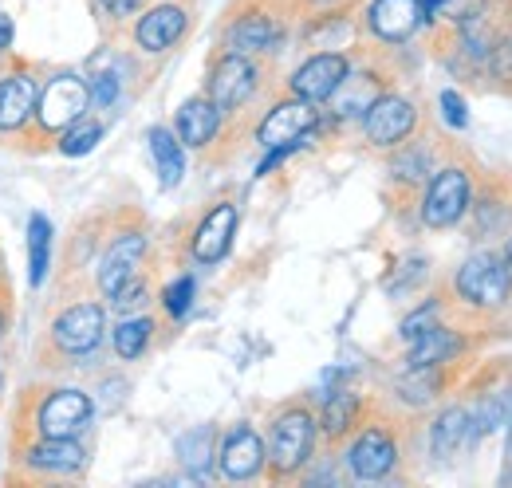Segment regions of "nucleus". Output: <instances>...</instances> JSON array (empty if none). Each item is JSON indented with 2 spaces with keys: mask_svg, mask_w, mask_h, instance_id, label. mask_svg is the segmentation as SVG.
<instances>
[{
  "mask_svg": "<svg viewBox=\"0 0 512 488\" xmlns=\"http://www.w3.org/2000/svg\"><path fill=\"white\" fill-rule=\"evenodd\" d=\"M316 441H320V414L308 402H288L268 418V481H296L308 473L316 461Z\"/></svg>",
  "mask_w": 512,
  "mask_h": 488,
  "instance_id": "nucleus-1",
  "label": "nucleus"
},
{
  "mask_svg": "<svg viewBox=\"0 0 512 488\" xmlns=\"http://www.w3.org/2000/svg\"><path fill=\"white\" fill-rule=\"evenodd\" d=\"M449 296L469 315H481V319L501 315L512 304V272L505 268L501 252L497 248L469 252L449 276Z\"/></svg>",
  "mask_w": 512,
  "mask_h": 488,
  "instance_id": "nucleus-2",
  "label": "nucleus"
},
{
  "mask_svg": "<svg viewBox=\"0 0 512 488\" xmlns=\"http://www.w3.org/2000/svg\"><path fill=\"white\" fill-rule=\"evenodd\" d=\"M473 193H477V174L473 166L465 162H446L430 174V182L422 185L418 193V221L434 233L453 229L469 217V205H473Z\"/></svg>",
  "mask_w": 512,
  "mask_h": 488,
  "instance_id": "nucleus-3",
  "label": "nucleus"
},
{
  "mask_svg": "<svg viewBox=\"0 0 512 488\" xmlns=\"http://www.w3.org/2000/svg\"><path fill=\"white\" fill-rule=\"evenodd\" d=\"M398 461H402V437H398V426L386 418H367L347 437L343 469L359 485H375V481L394 477Z\"/></svg>",
  "mask_w": 512,
  "mask_h": 488,
  "instance_id": "nucleus-4",
  "label": "nucleus"
},
{
  "mask_svg": "<svg viewBox=\"0 0 512 488\" xmlns=\"http://www.w3.org/2000/svg\"><path fill=\"white\" fill-rule=\"evenodd\" d=\"M284 12H292V8H284ZM284 12L264 4V0H249L245 8L229 12V24L221 32V52H241V56H272V52H280V44L288 40Z\"/></svg>",
  "mask_w": 512,
  "mask_h": 488,
  "instance_id": "nucleus-5",
  "label": "nucleus"
},
{
  "mask_svg": "<svg viewBox=\"0 0 512 488\" xmlns=\"http://www.w3.org/2000/svg\"><path fill=\"white\" fill-rule=\"evenodd\" d=\"M264 91V67L256 63V56H241V52H221L209 63L205 75V95L217 103V111L225 119L241 115L245 107H253L256 95Z\"/></svg>",
  "mask_w": 512,
  "mask_h": 488,
  "instance_id": "nucleus-6",
  "label": "nucleus"
},
{
  "mask_svg": "<svg viewBox=\"0 0 512 488\" xmlns=\"http://www.w3.org/2000/svg\"><path fill=\"white\" fill-rule=\"evenodd\" d=\"M323 126L320 103H308L300 95H284L276 99L253 126V138L260 150H272V146H292V142H312Z\"/></svg>",
  "mask_w": 512,
  "mask_h": 488,
  "instance_id": "nucleus-7",
  "label": "nucleus"
},
{
  "mask_svg": "<svg viewBox=\"0 0 512 488\" xmlns=\"http://www.w3.org/2000/svg\"><path fill=\"white\" fill-rule=\"evenodd\" d=\"M359 126H363V142L371 150H386L390 154L394 146L410 142L422 130V107H418V99H410L402 91H383L371 103V111L363 115Z\"/></svg>",
  "mask_w": 512,
  "mask_h": 488,
  "instance_id": "nucleus-8",
  "label": "nucleus"
},
{
  "mask_svg": "<svg viewBox=\"0 0 512 488\" xmlns=\"http://www.w3.org/2000/svg\"><path fill=\"white\" fill-rule=\"evenodd\" d=\"M103 335H107V307L99 300H75L52 319L48 347L64 359H87L91 351H99Z\"/></svg>",
  "mask_w": 512,
  "mask_h": 488,
  "instance_id": "nucleus-9",
  "label": "nucleus"
},
{
  "mask_svg": "<svg viewBox=\"0 0 512 488\" xmlns=\"http://www.w3.org/2000/svg\"><path fill=\"white\" fill-rule=\"evenodd\" d=\"M91 111V83L75 71H60L40 83L36 99V130L40 134H64L71 122H79Z\"/></svg>",
  "mask_w": 512,
  "mask_h": 488,
  "instance_id": "nucleus-10",
  "label": "nucleus"
},
{
  "mask_svg": "<svg viewBox=\"0 0 512 488\" xmlns=\"http://www.w3.org/2000/svg\"><path fill=\"white\" fill-rule=\"evenodd\" d=\"M95 418V402L79 386L44 390V398L32 406V433L36 437H79Z\"/></svg>",
  "mask_w": 512,
  "mask_h": 488,
  "instance_id": "nucleus-11",
  "label": "nucleus"
},
{
  "mask_svg": "<svg viewBox=\"0 0 512 488\" xmlns=\"http://www.w3.org/2000/svg\"><path fill=\"white\" fill-rule=\"evenodd\" d=\"M190 32V4L182 0H150L130 28V40L142 56H166L174 52Z\"/></svg>",
  "mask_w": 512,
  "mask_h": 488,
  "instance_id": "nucleus-12",
  "label": "nucleus"
},
{
  "mask_svg": "<svg viewBox=\"0 0 512 488\" xmlns=\"http://www.w3.org/2000/svg\"><path fill=\"white\" fill-rule=\"evenodd\" d=\"M87 469V453L75 437H32L20 453V481H64Z\"/></svg>",
  "mask_w": 512,
  "mask_h": 488,
  "instance_id": "nucleus-13",
  "label": "nucleus"
},
{
  "mask_svg": "<svg viewBox=\"0 0 512 488\" xmlns=\"http://www.w3.org/2000/svg\"><path fill=\"white\" fill-rule=\"evenodd\" d=\"M146 260H150V237L142 229H119L103 256H99V268H95V284L103 296H115L127 280L146 272Z\"/></svg>",
  "mask_w": 512,
  "mask_h": 488,
  "instance_id": "nucleus-14",
  "label": "nucleus"
},
{
  "mask_svg": "<svg viewBox=\"0 0 512 488\" xmlns=\"http://www.w3.org/2000/svg\"><path fill=\"white\" fill-rule=\"evenodd\" d=\"M217 473L233 485H249V481H260L268 473V449H264V437L260 429L241 422L233 426L221 445H217Z\"/></svg>",
  "mask_w": 512,
  "mask_h": 488,
  "instance_id": "nucleus-15",
  "label": "nucleus"
},
{
  "mask_svg": "<svg viewBox=\"0 0 512 488\" xmlns=\"http://www.w3.org/2000/svg\"><path fill=\"white\" fill-rule=\"evenodd\" d=\"M237 221H241L237 201L225 197V201L209 205V209L197 217V225L190 229V260L193 264H205V268L221 264V260L229 256V248H233Z\"/></svg>",
  "mask_w": 512,
  "mask_h": 488,
  "instance_id": "nucleus-16",
  "label": "nucleus"
},
{
  "mask_svg": "<svg viewBox=\"0 0 512 488\" xmlns=\"http://www.w3.org/2000/svg\"><path fill=\"white\" fill-rule=\"evenodd\" d=\"M390 91V71L383 67H351L347 79L339 83V91L327 99V119L335 122H363L371 111V103Z\"/></svg>",
  "mask_w": 512,
  "mask_h": 488,
  "instance_id": "nucleus-17",
  "label": "nucleus"
},
{
  "mask_svg": "<svg viewBox=\"0 0 512 488\" xmlns=\"http://www.w3.org/2000/svg\"><path fill=\"white\" fill-rule=\"evenodd\" d=\"M355 63L347 52H312L308 60L300 63L292 75H288V95H300V99H308V103H327L335 91H339V83L347 79V71H351Z\"/></svg>",
  "mask_w": 512,
  "mask_h": 488,
  "instance_id": "nucleus-18",
  "label": "nucleus"
},
{
  "mask_svg": "<svg viewBox=\"0 0 512 488\" xmlns=\"http://www.w3.org/2000/svg\"><path fill=\"white\" fill-rule=\"evenodd\" d=\"M469 233L473 241H505L512 233V185L509 178H497V182H485L473 193V205H469Z\"/></svg>",
  "mask_w": 512,
  "mask_h": 488,
  "instance_id": "nucleus-19",
  "label": "nucleus"
},
{
  "mask_svg": "<svg viewBox=\"0 0 512 488\" xmlns=\"http://www.w3.org/2000/svg\"><path fill=\"white\" fill-rule=\"evenodd\" d=\"M426 24L422 0H367L363 4V32L379 44H406Z\"/></svg>",
  "mask_w": 512,
  "mask_h": 488,
  "instance_id": "nucleus-20",
  "label": "nucleus"
},
{
  "mask_svg": "<svg viewBox=\"0 0 512 488\" xmlns=\"http://www.w3.org/2000/svg\"><path fill=\"white\" fill-rule=\"evenodd\" d=\"M36 99L40 79L32 75V67L0 71V134H24L36 122Z\"/></svg>",
  "mask_w": 512,
  "mask_h": 488,
  "instance_id": "nucleus-21",
  "label": "nucleus"
},
{
  "mask_svg": "<svg viewBox=\"0 0 512 488\" xmlns=\"http://www.w3.org/2000/svg\"><path fill=\"white\" fill-rule=\"evenodd\" d=\"M477 441H481V429H477V418H473V406L453 402L446 410H438V418L430 422V453L438 461L465 457Z\"/></svg>",
  "mask_w": 512,
  "mask_h": 488,
  "instance_id": "nucleus-22",
  "label": "nucleus"
},
{
  "mask_svg": "<svg viewBox=\"0 0 512 488\" xmlns=\"http://www.w3.org/2000/svg\"><path fill=\"white\" fill-rule=\"evenodd\" d=\"M359 36H363V20H355V12L347 4L308 12L304 44L316 52H351L359 44Z\"/></svg>",
  "mask_w": 512,
  "mask_h": 488,
  "instance_id": "nucleus-23",
  "label": "nucleus"
},
{
  "mask_svg": "<svg viewBox=\"0 0 512 488\" xmlns=\"http://www.w3.org/2000/svg\"><path fill=\"white\" fill-rule=\"evenodd\" d=\"M473 339L453 323H434L414 343H406V366H457L469 355Z\"/></svg>",
  "mask_w": 512,
  "mask_h": 488,
  "instance_id": "nucleus-24",
  "label": "nucleus"
},
{
  "mask_svg": "<svg viewBox=\"0 0 512 488\" xmlns=\"http://www.w3.org/2000/svg\"><path fill=\"white\" fill-rule=\"evenodd\" d=\"M221 126H225V115L217 111V103H213L205 91L186 99V103L178 107V115H174V134H178L182 146H190V150H209V146L217 142Z\"/></svg>",
  "mask_w": 512,
  "mask_h": 488,
  "instance_id": "nucleus-25",
  "label": "nucleus"
},
{
  "mask_svg": "<svg viewBox=\"0 0 512 488\" xmlns=\"http://www.w3.org/2000/svg\"><path fill=\"white\" fill-rule=\"evenodd\" d=\"M386 170H390V182L394 185L422 193V185L430 182V174L438 170V150H434L430 138L414 134L410 142H402V146L390 150V166H386Z\"/></svg>",
  "mask_w": 512,
  "mask_h": 488,
  "instance_id": "nucleus-26",
  "label": "nucleus"
},
{
  "mask_svg": "<svg viewBox=\"0 0 512 488\" xmlns=\"http://www.w3.org/2000/svg\"><path fill=\"white\" fill-rule=\"evenodd\" d=\"M363 422H367V398L359 390L343 386V390H331L327 394V402H323L320 410V437L327 445L347 441Z\"/></svg>",
  "mask_w": 512,
  "mask_h": 488,
  "instance_id": "nucleus-27",
  "label": "nucleus"
},
{
  "mask_svg": "<svg viewBox=\"0 0 512 488\" xmlns=\"http://www.w3.org/2000/svg\"><path fill=\"white\" fill-rule=\"evenodd\" d=\"M146 142H150V158H154V170H158L162 189L182 185V178H186V146L174 134V126H150Z\"/></svg>",
  "mask_w": 512,
  "mask_h": 488,
  "instance_id": "nucleus-28",
  "label": "nucleus"
},
{
  "mask_svg": "<svg viewBox=\"0 0 512 488\" xmlns=\"http://www.w3.org/2000/svg\"><path fill=\"white\" fill-rule=\"evenodd\" d=\"M449 366H402L398 378V398H406L410 406H430L442 398V390L449 386Z\"/></svg>",
  "mask_w": 512,
  "mask_h": 488,
  "instance_id": "nucleus-29",
  "label": "nucleus"
},
{
  "mask_svg": "<svg viewBox=\"0 0 512 488\" xmlns=\"http://www.w3.org/2000/svg\"><path fill=\"white\" fill-rule=\"evenodd\" d=\"M154 331H158L154 315H146V311L123 315V319L115 323V331H111V347H115V355H119L123 363H134V359H142V355L150 351Z\"/></svg>",
  "mask_w": 512,
  "mask_h": 488,
  "instance_id": "nucleus-30",
  "label": "nucleus"
},
{
  "mask_svg": "<svg viewBox=\"0 0 512 488\" xmlns=\"http://www.w3.org/2000/svg\"><path fill=\"white\" fill-rule=\"evenodd\" d=\"M485 79L512 95V4L501 8L497 16V32H493V48H489V63H485Z\"/></svg>",
  "mask_w": 512,
  "mask_h": 488,
  "instance_id": "nucleus-31",
  "label": "nucleus"
},
{
  "mask_svg": "<svg viewBox=\"0 0 512 488\" xmlns=\"http://www.w3.org/2000/svg\"><path fill=\"white\" fill-rule=\"evenodd\" d=\"M178 461L190 469L193 477H209L213 465H217V429L213 426H197L190 433L178 437Z\"/></svg>",
  "mask_w": 512,
  "mask_h": 488,
  "instance_id": "nucleus-32",
  "label": "nucleus"
},
{
  "mask_svg": "<svg viewBox=\"0 0 512 488\" xmlns=\"http://www.w3.org/2000/svg\"><path fill=\"white\" fill-rule=\"evenodd\" d=\"M48 268H52V221L44 213H32L28 217V284L44 288Z\"/></svg>",
  "mask_w": 512,
  "mask_h": 488,
  "instance_id": "nucleus-33",
  "label": "nucleus"
},
{
  "mask_svg": "<svg viewBox=\"0 0 512 488\" xmlns=\"http://www.w3.org/2000/svg\"><path fill=\"white\" fill-rule=\"evenodd\" d=\"M99 142H103V122L83 115V119L71 122L64 134H60V146H56V150H60L64 158H83V154H91Z\"/></svg>",
  "mask_w": 512,
  "mask_h": 488,
  "instance_id": "nucleus-34",
  "label": "nucleus"
},
{
  "mask_svg": "<svg viewBox=\"0 0 512 488\" xmlns=\"http://www.w3.org/2000/svg\"><path fill=\"white\" fill-rule=\"evenodd\" d=\"M150 300H154V288H150V276L142 272V276L127 280L115 296H107V307H111L115 315H138V311H146Z\"/></svg>",
  "mask_w": 512,
  "mask_h": 488,
  "instance_id": "nucleus-35",
  "label": "nucleus"
},
{
  "mask_svg": "<svg viewBox=\"0 0 512 488\" xmlns=\"http://www.w3.org/2000/svg\"><path fill=\"white\" fill-rule=\"evenodd\" d=\"M193 296H197V280H193L190 272H186V276H178L174 284H166L158 300H162V311H166V315L178 323V319H186V315H190Z\"/></svg>",
  "mask_w": 512,
  "mask_h": 488,
  "instance_id": "nucleus-36",
  "label": "nucleus"
},
{
  "mask_svg": "<svg viewBox=\"0 0 512 488\" xmlns=\"http://www.w3.org/2000/svg\"><path fill=\"white\" fill-rule=\"evenodd\" d=\"M442 315H446V304H442V300H426V304L414 307V311L398 323V339H402V343H414L422 331H430L434 323H442Z\"/></svg>",
  "mask_w": 512,
  "mask_h": 488,
  "instance_id": "nucleus-37",
  "label": "nucleus"
},
{
  "mask_svg": "<svg viewBox=\"0 0 512 488\" xmlns=\"http://www.w3.org/2000/svg\"><path fill=\"white\" fill-rule=\"evenodd\" d=\"M438 107H442V119L449 122V130H465V126H469V107H465V95H461V91L446 87V91L438 95Z\"/></svg>",
  "mask_w": 512,
  "mask_h": 488,
  "instance_id": "nucleus-38",
  "label": "nucleus"
},
{
  "mask_svg": "<svg viewBox=\"0 0 512 488\" xmlns=\"http://www.w3.org/2000/svg\"><path fill=\"white\" fill-rule=\"evenodd\" d=\"M91 83V107H111L119 99V75L115 71H99Z\"/></svg>",
  "mask_w": 512,
  "mask_h": 488,
  "instance_id": "nucleus-39",
  "label": "nucleus"
},
{
  "mask_svg": "<svg viewBox=\"0 0 512 488\" xmlns=\"http://www.w3.org/2000/svg\"><path fill=\"white\" fill-rule=\"evenodd\" d=\"M99 4V12L107 16V20H115V24H127V20H134L150 0H95Z\"/></svg>",
  "mask_w": 512,
  "mask_h": 488,
  "instance_id": "nucleus-40",
  "label": "nucleus"
},
{
  "mask_svg": "<svg viewBox=\"0 0 512 488\" xmlns=\"http://www.w3.org/2000/svg\"><path fill=\"white\" fill-rule=\"evenodd\" d=\"M296 12H320V8H339V4H351V0H288Z\"/></svg>",
  "mask_w": 512,
  "mask_h": 488,
  "instance_id": "nucleus-41",
  "label": "nucleus"
},
{
  "mask_svg": "<svg viewBox=\"0 0 512 488\" xmlns=\"http://www.w3.org/2000/svg\"><path fill=\"white\" fill-rule=\"evenodd\" d=\"M12 52V16L0 12V60Z\"/></svg>",
  "mask_w": 512,
  "mask_h": 488,
  "instance_id": "nucleus-42",
  "label": "nucleus"
},
{
  "mask_svg": "<svg viewBox=\"0 0 512 488\" xmlns=\"http://www.w3.org/2000/svg\"><path fill=\"white\" fill-rule=\"evenodd\" d=\"M449 0H422V12H426V24H438L442 20V8Z\"/></svg>",
  "mask_w": 512,
  "mask_h": 488,
  "instance_id": "nucleus-43",
  "label": "nucleus"
},
{
  "mask_svg": "<svg viewBox=\"0 0 512 488\" xmlns=\"http://www.w3.org/2000/svg\"><path fill=\"white\" fill-rule=\"evenodd\" d=\"M497 252H501V260H505V268L512 272V233L501 244H497Z\"/></svg>",
  "mask_w": 512,
  "mask_h": 488,
  "instance_id": "nucleus-44",
  "label": "nucleus"
},
{
  "mask_svg": "<svg viewBox=\"0 0 512 488\" xmlns=\"http://www.w3.org/2000/svg\"><path fill=\"white\" fill-rule=\"evenodd\" d=\"M4 327H8V304H4V292H0V335H4Z\"/></svg>",
  "mask_w": 512,
  "mask_h": 488,
  "instance_id": "nucleus-45",
  "label": "nucleus"
},
{
  "mask_svg": "<svg viewBox=\"0 0 512 488\" xmlns=\"http://www.w3.org/2000/svg\"><path fill=\"white\" fill-rule=\"evenodd\" d=\"M501 481H505V485H512V461H509V469H505V477H501Z\"/></svg>",
  "mask_w": 512,
  "mask_h": 488,
  "instance_id": "nucleus-46",
  "label": "nucleus"
},
{
  "mask_svg": "<svg viewBox=\"0 0 512 488\" xmlns=\"http://www.w3.org/2000/svg\"><path fill=\"white\" fill-rule=\"evenodd\" d=\"M0 292H4V260H0Z\"/></svg>",
  "mask_w": 512,
  "mask_h": 488,
  "instance_id": "nucleus-47",
  "label": "nucleus"
},
{
  "mask_svg": "<svg viewBox=\"0 0 512 488\" xmlns=\"http://www.w3.org/2000/svg\"><path fill=\"white\" fill-rule=\"evenodd\" d=\"M0 382H4V378H0Z\"/></svg>",
  "mask_w": 512,
  "mask_h": 488,
  "instance_id": "nucleus-48",
  "label": "nucleus"
}]
</instances>
